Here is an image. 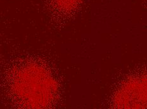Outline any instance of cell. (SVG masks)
Wrapping results in <instances>:
<instances>
[{
    "instance_id": "6da1fadb",
    "label": "cell",
    "mask_w": 147,
    "mask_h": 109,
    "mask_svg": "<svg viewBox=\"0 0 147 109\" xmlns=\"http://www.w3.org/2000/svg\"><path fill=\"white\" fill-rule=\"evenodd\" d=\"M10 88L17 102L26 107H47L55 96L53 78L37 64H26L15 69L11 76Z\"/></svg>"
},
{
    "instance_id": "7a4b0ae2",
    "label": "cell",
    "mask_w": 147,
    "mask_h": 109,
    "mask_svg": "<svg viewBox=\"0 0 147 109\" xmlns=\"http://www.w3.org/2000/svg\"><path fill=\"white\" fill-rule=\"evenodd\" d=\"M81 0H54L56 7L62 11L73 10L79 4Z\"/></svg>"
}]
</instances>
